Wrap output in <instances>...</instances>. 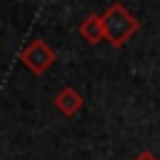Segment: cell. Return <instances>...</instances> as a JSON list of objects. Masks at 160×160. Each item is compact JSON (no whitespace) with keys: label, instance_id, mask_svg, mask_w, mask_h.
Returning a JSON list of instances; mask_svg holds the SVG:
<instances>
[{"label":"cell","instance_id":"cell-4","mask_svg":"<svg viewBox=\"0 0 160 160\" xmlns=\"http://www.w3.org/2000/svg\"><path fill=\"white\" fill-rule=\"evenodd\" d=\"M78 35L88 42V45H98L100 40H105V25H102V15L92 12L88 15L80 25H78Z\"/></svg>","mask_w":160,"mask_h":160},{"label":"cell","instance_id":"cell-3","mask_svg":"<svg viewBox=\"0 0 160 160\" xmlns=\"http://www.w3.org/2000/svg\"><path fill=\"white\" fill-rule=\"evenodd\" d=\"M52 105H55V110L60 112V115H65V118H72V115H78L80 110H82V95L75 90V88H62L58 95H55V100H52Z\"/></svg>","mask_w":160,"mask_h":160},{"label":"cell","instance_id":"cell-2","mask_svg":"<svg viewBox=\"0 0 160 160\" xmlns=\"http://www.w3.org/2000/svg\"><path fill=\"white\" fill-rule=\"evenodd\" d=\"M20 62L32 72V75H45L52 65H55V50L45 42V40H32L22 48L20 52Z\"/></svg>","mask_w":160,"mask_h":160},{"label":"cell","instance_id":"cell-5","mask_svg":"<svg viewBox=\"0 0 160 160\" xmlns=\"http://www.w3.org/2000/svg\"><path fill=\"white\" fill-rule=\"evenodd\" d=\"M132 160H158V155H155L152 150H140V152H138Z\"/></svg>","mask_w":160,"mask_h":160},{"label":"cell","instance_id":"cell-1","mask_svg":"<svg viewBox=\"0 0 160 160\" xmlns=\"http://www.w3.org/2000/svg\"><path fill=\"white\" fill-rule=\"evenodd\" d=\"M102 25H105V40L112 48H122L140 28L135 15H130V10L125 5H120V2L108 5V10L102 12Z\"/></svg>","mask_w":160,"mask_h":160}]
</instances>
